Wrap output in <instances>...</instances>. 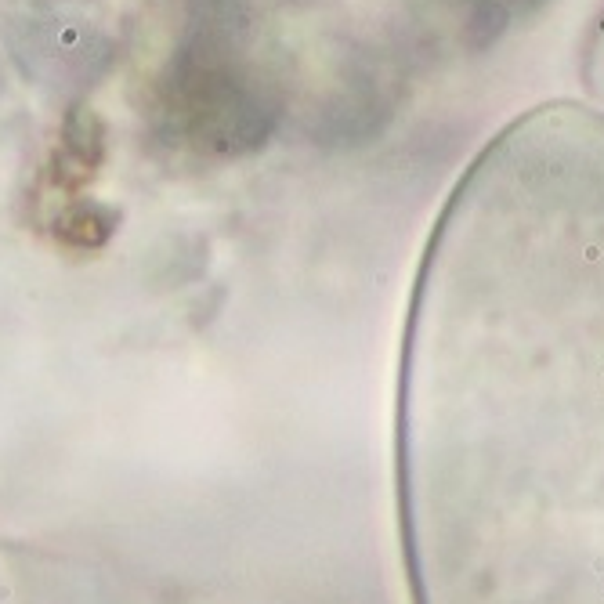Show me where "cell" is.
Wrapping results in <instances>:
<instances>
[{"mask_svg": "<svg viewBox=\"0 0 604 604\" xmlns=\"http://www.w3.org/2000/svg\"><path fill=\"white\" fill-rule=\"evenodd\" d=\"M413 604H604V112L550 102L463 170L409 308Z\"/></svg>", "mask_w": 604, "mask_h": 604, "instance_id": "obj_1", "label": "cell"}]
</instances>
